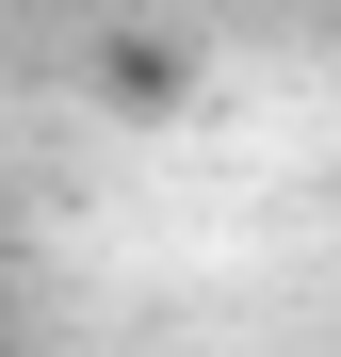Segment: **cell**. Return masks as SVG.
<instances>
[{
  "mask_svg": "<svg viewBox=\"0 0 341 357\" xmlns=\"http://www.w3.org/2000/svg\"><path fill=\"white\" fill-rule=\"evenodd\" d=\"M98 98H114V114H162V98H179V49H162V33L98 49Z\"/></svg>",
  "mask_w": 341,
  "mask_h": 357,
  "instance_id": "6da1fadb",
  "label": "cell"
}]
</instances>
